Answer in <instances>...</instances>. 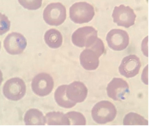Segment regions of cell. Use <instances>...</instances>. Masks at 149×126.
<instances>
[{
  "mask_svg": "<svg viewBox=\"0 0 149 126\" xmlns=\"http://www.w3.org/2000/svg\"><path fill=\"white\" fill-rule=\"evenodd\" d=\"M44 39L47 44L50 47L56 49L62 45L63 38L61 32L58 30L52 29L45 33Z\"/></svg>",
  "mask_w": 149,
  "mask_h": 126,
  "instance_id": "obj_15",
  "label": "cell"
},
{
  "mask_svg": "<svg viewBox=\"0 0 149 126\" xmlns=\"http://www.w3.org/2000/svg\"><path fill=\"white\" fill-rule=\"evenodd\" d=\"M88 89L84 83L79 81H75L67 85L66 94L71 101L76 103L81 102L86 99Z\"/></svg>",
  "mask_w": 149,
  "mask_h": 126,
  "instance_id": "obj_12",
  "label": "cell"
},
{
  "mask_svg": "<svg viewBox=\"0 0 149 126\" xmlns=\"http://www.w3.org/2000/svg\"><path fill=\"white\" fill-rule=\"evenodd\" d=\"M113 21L119 26L128 28L134 25L136 15L129 6L121 4L114 7L112 15Z\"/></svg>",
  "mask_w": 149,
  "mask_h": 126,
  "instance_id": "obj_6",
  "label": "cell"
},
{
  "mask_svg": "<svg viewBox=\"0 0 149 126\" xmlns=\"http://www.w3.org/2000/svg\"><path fill=\"white\" fill-rule=\"evenodd\" d=\"M54 81L48 74L41 73L36 75L33 79L31 87L33 91L36 95L44 96L49 94L53 89Z\"/></svg>",
  "mask_w": 149,
  "mask_h": 126,
  "instance_id": "obj_8",
  "label": "cell"
},
{
  "mask_svg": "<svg viewBox=\"0 0 149 126\" xmlns=\"http://www.w3.org/2000/svg\"><path fill=\"white\" fill-rule=\"evenodd\" d=\"M123 125H148V121L141 115L134 112L127 114L123 120Z\"/></svg>",
  "mask_w": 149,
  "mask_h": 126,
  "instance_id": "obj_18",
  "label": "cell"
},
{
  "mask_svg": "<svg viewBox=\"0 0 149 126\" xmlns=\"http://www.w3.org/2000/svg\"><path fill=\"white\" fill-rule=\"evenodd\" d=\"M24 8L29 10H36L40 8L42 5V0H18Z\"/></svg>",
  "mask_w": 149,
  "mask_h": 126,
  "instance_id": "obj_20",
  "label": "cell"
},
{
  "mask_svg": "<svg viewBox=\"0 0 149 126\" xmlns=\"http://www.w3.org/2000/svg\"><path fill=\"white\" fill-rule=\"evenodd\" d=\"M148 68V65L146 66L145 68L144 69L143 72L142 74V79L143 80V82L146 84H148V77H147V75H148V71L147 72V71L148 70V68L147 70V68Z\"/></svg>",
  "mask_w": 149,
  "mask_h": 126,
  "instance_id": "obj_22",
  "label": "cell"
},
{
  "mask_svg": "<svg viewBox=\"0 0 149 126\" xmlns=\"http://www.w3.org/2000/svg\"><path fill=\"white\" fill-rule=\"evenodd\" d=\"M106 40L108 45L115 51L125 49L129 43V36L126 31L120 29H113L107 33Z\"/></svg>",
  "mask_w": 149,
  "mask_h": 126,
  "instance_id": "obj_9",
  "label": "cell"
},
{
  "mask_svg": "<svg viewBox=\"0 0 149 126\" xmlns=\"http://www.w3.org/2000/svg\"><path fill=\"white\" fill-rule=\"evenodd\" d=\"M97 31L91 26L80 27L73 33L72 41L75 46L79 47H89L96 40Z\"/></svg>",
  "mask_w": 149,
  "mask_h": 126,
  "instance_id": "obj_4",
  "label": "cell"
},
{
  "mask_svg": "<svg viewBox=\"0 0 149 126\" xmlns=\"http://www.w3.org/2000/svg\"><path fill=\"white\" fill-rule=\"evenodd\" d=\"M141 65L139 57L134 54L130 55L123 59L119 67V72L126 78L132 77L138 74Z\"/></svg>",
  "mask_w": 149,
  "mask_h": 126,
  "instance_id": "obj_11",
  "label": "cell"
},
{
  "mask_svg": "<svg viewBox=\"0 0 149 126\" xmlns=\"http://www.w3.org/2000/svg\"><path fill=\"white\" fill-rule=\"evenodd\" d=\"M26 86L24 81L18 77L11 78L6 81L3 88L4 95L9 100L17 101L25 94Z\"/></svg>",
  "mask_w": 149,
  "mask_h": 126,
  "instance_id": "obj_5",
  "label": "cell"
},
{
  "mask_svg": "<svg viewBox=\"0 0 149 126\" xmlns=\"http://www.w3.org/2000/svg\"><path fill=\"white\" fill-rule=\"evenodd\" d=\"M3 74L2 72L0 70V85L3 81Z\"/></svg>",
  "mask_w": 149,
  "mask_h": 126,
  "instance_id": "obj_23",
  "label": "cell"
},
{
  "mask_svg": "<svg viewBox=\"0 0 149 126\" xmlns=\"http://www.w3.org/2000/svg\"><path fill=\"white\" fill-rule=\"evenodd\" d=\"M24 120L26 125H44L46 120L41 112L35 109H31L25 113Z\"/></svg>",
  "mask_w": 149,
  "mask_h": 126,
  "instance_id": "obj_14",
  "label": "cell"
},
{
  "mask_svg": "<svg viewBox=\"0 0 149 126\" xmlns=\"http://www.w3.org/2000/svg\"><path fill=\"white\" fill-rule=\"evenodd\" d=\"M45 118L48 125H70L65 114L60 112H49L46 114Z\"/></svg>",
  "mask_w": 149,
  "mask_h": 126,
  "instance_id": "obj_17",
  "label": "cell"
},
{
  "mask_svg": "<svg viewBox=\"0 0 149 126\" xmlns=\"http://www.w3.org/2000/svg\"><path fill=\"white\" fill-rule=\"evenodd\" d=\"M116 114L117 110L114 105L107 100L102 101L97 103L91 111L93 120L97 123L101 124L112 121Z\"/></svg>",
  "mask_w": 149,
  "mask_h": 126,
  "instance_id": "obj_1",
  "label": "cell"
},
{
  "mask_svg": "<svg viewBox=\"0 0 149 126\" xmlns=\"http://www.w3.org/2000/svg\"><path fill=\"white\" fill-rule=\"evenodd\" d=\"M67 85L59 86L54 93L56 101L60 106L66 108H70L75 106L76 103L68 99L66 94Z\"/></svg>",
  "mask_w": 149,
  "mask_h": 126,
  "instance_id": "obj_16",
  "label": "cell"
},
{
  "mask_svg": "<svg viewBox=\"0 0 149 126\" xmlns=\"http://www.w3.org/2000/svg\"><path fill=\"white\" fill-rule=\"evenodd\" d=\"M68 118L70 125H85L86 120L84 116L81 113L71 111L65 114Z\"/></svg>",
  "mask_w": 149,
  "mask_h": 126,
  "instance_id": "obj_19",
  "label": "cell"
},
{
  "mask_svg": "<svg viewBox=\"0 0 149 126\" xmlns=\"http://www.w3.org/2000/svg\"><path fill=\"white\" fill-rule=\"evenodd\" d=\"M1 42L0 41V48H1Z\"/></svg>",
  "mask_w": 149,
  "mask_h": 126,
  "instance_id": "obj_24",
  "label": "cell"
},
{
  "mask_svg": "<svg viewBox=\"0 0 149 126\" xmlns=\"http://www.w3.org/2000/svg\"><path fill=\"white\" fill-rule=\"evenodd\" d=\"M70 17L77 24L88 23L91 21L95 15L94 7L86 2H76L70 8Z\"/></svg>",
  "mask_w": 149,
  "mask_h": 126,
  "instance_id": "obj_2",
  "label": "cell"
},
{
  "mask_svg": "<svg viewBox=\"0 0 149 126\" xmlns=\"http://www.w3.org/2000/svg\"><path fill=\"white\" fill-rule=\"evenodd\" d=\"M107 91L109 97L114 100L121 101L125 99L129 92L127 83L120 78H114L108 84Z\"/></svg>",
  "mask_w": 149,
  "mask_h": 126,
  "instance_id": "obj_10",
  "label": "cell"
},
{
  "mask_svg": "<svg viewBox=\"0 0 149 126\" xmlns=\"http://www.w3.org/2000/svg\"><path fill=\"white\" fill-rule=\"evenodd\" d=\"M26 39L21 34L13 32L6 36L3 41V46L9 54L18 55L22 53L27 45Z\"/></svg>",
  "mask_w": 149,
  "mask_h": 126,
  "instance_id": "obj_7",
  "label": "cell"
},
{
  "mask_svg": "<svg viewBox=\"0 0 149 126\" xmlns=\"http://www.w3.org/2000/svg\"><path fill=\"white\" fill-rule=\"evenodd\" d=\"M65 7L59 2L51 3L45 8L43 18L45 22L51 26H58L62 24L66 17Z\"/></svg>",
  "mask_w": 149,
  "mask_h": 126,
  "instance_id": "obj_3",
  "label": "cell"
},
{
  "mask_svg": "<svg viewBox=\"0 0 149 126\" xmlns=\"http://www.w3.org/2000/svg\"><path fill=\"white\" fill-rule=\"evenodd\" d=\"M10 22L5 15L0 13V35H2L9 31Z\"/></svg>",
  "mask_w": 149,
  "mask_h": 126,
  "instance_id": "obj_21",
  "label": "cell"
},
{
  "mask_svg": "<svg viewBox=\"0 0 149 126\" xmlns=\"http://www.w3.org/2000/svg\"><path fill=\"white\" fill-rule=\"evenodd\" d=\"M99 57L94 51L86 48L80 54L79 58L81 64L86 70H95L98 66Z\"/></svg>",
  "mask_w": 149,
  "mask_h": 126,
  "instance_id": "obj_13",
  "label": "cell"
}]
</instances>
